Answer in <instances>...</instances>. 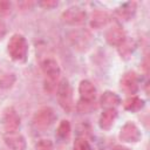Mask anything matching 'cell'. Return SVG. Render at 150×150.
I'll list each match as a JSON object with an SVG mask.
<instances>
[{
  "mask_svg": "<svg viewBox=\"0 0 150 150\" xmlns=\"http://www.w3.org/2000/svg\"><path fill=\"white\" fill-rule=\"evenodd\" d=\"M7 52L9 57L15 62H23L28 54V42L21 34H14L8 41Z\"/></svg>",
  "mask_w": 150,
  "mask_h": 150,
  "instance_id": "6da1fadb",
  "label": "cell"
},
{
  "mask_svg": "<svg viewBox=\"0 0 150 150\" xmlns=\"http://www.w3.org/2000/svg\"><path fill=\"white\" fill-rule=\"evenodd\" d=\"M0 122L6 134L16 132V130L20 127V116L13 107H7L4 109L1 114Z\"/></svg>",
  "mask_w": 150,
  "mask_h": 150,
  "instance_id": "7a4b0ae2",
  "label": "cell"
},
{
  "mask_svg": "<svg viewBox=\"0 0 150 150\" xmlns=\"http://www.w3.org/2000/svg\"><path fill=\"white\" fill-rule=\"evenodd\" d=\"M57 100L63 110L70 112L74 108L73 102V91L69 82L67 80H62L57 87Z\"/></svg>",
  "mask_w": 150,
  "mask_h": 150,
  "instance_id": "3957f363",
  "label": "cell"
},
{
  "mask_svg": "<svg viewBox=\"0 0 150 150\" xmlns=\"http://www.w3.org/2000/svg\"><path fill=\"white\" fill-rule=\"evenodd\" d=\"M70 45L77 50H87L91 43V35L86 29H76L68 35Z\"/></svg>",
  "mask_w": 150,
  "mask_h": 150,
  "instance_id": "277c9868",
  "label": "cell"
},
{
  "mask_svg": "<svg viewBox=\"0 0 150 150\" xmlns=\"http://www.w3.org/2000/svg\"><path fill=\"white\" fill-rule=\"evenodd\" d=\"M55 120L56 115L54 110L49 107H43L35 111L33 116V124L39 129H46L49 125H52Z\"/></svg>",
  "mask_w": 150,
  "mask_h": 150,
  "instance_id": "5b68a950",
  "label": "cell"
},
{
  "mask_svg": "<svg viewBox=\"0 0 150 150\" xmlns=\"http://www.w3.org/2000/svg\"><path fill=\"white\" fill-rule=\"evenodd\" d=\"M86 18H87V14L86 12L77 7V6H73V7H69L68 9H66L62 15H61V19L64 23L67 25H71V26H75V25H81L86 21Z\"/></svg>",
  "mask_w": 150,
  "mask_h": 150,
  "instance_id": "8992f818",
  "label": "cell"
},
{
  "mask_svg": "<svg viewBox=\"0 0 150 150\" xmlns=\"http://www.w3.org/2000/svg\"><path fill=\"white\" fill-rule=\"evenodd\" d=\"M120 139L125 143H136L142 138L141 130L134 122H127L120 130Z\"/></svg>",
  "mask_w": 150,
  "mask_h": 150,
  "instance_id": "52a82bcc",
  "label": "cell"
},
{
  "mask_svg": "<svg viewBox=\"0 0 150 150\" xmlns=\"http://www.w3.org/2000/svg\"><path fill=\"white\" fill-rule=\"evenodd\" d=\"M121 88L129 95H134L139 89V77L135 71L125 73L121 79Z\"/></svg>",
  "mask_w": 150,
  "mask_h": 150,
  "instance_id": "ba28073f",
  "label": "cell"
},
{
  "mask_svg": "<svg viewBox=\"0 0 150 150\" xmlns=\"http://www.w3.org/2000/svg\"><path fill=\"white\" fill-rule=\"evenodd\" d=\"M41 69L45 74V76L47 77V80L49 82H55L59 76H60V67H59V63L54 60V59H46L42 61L41 63Z\"/></svg>",
  "mask_w": 150,
  "mask_h": 150,
  "instance_id": "9c48e42d",
  "label": "cell"
},
{
  "mask_svg": "<svg viewBox=\"0 0 150 150\" xmlns=\"http://www.w3.org/2000/svg\"><path fill=\"white\" fill-rule=\"evenodd\" d=\"M4 141H5V144L11 150H26V148H27L25 137L16 132L6 134V136L4 137Z\"/></svg>",
  "mask_w": 150,
  "mask_h": 150,
  "instance_id": "30bf717a",
  "label": "cell"
},
{
  "mask_svg": "<svg viewBox=\"0 0 150 150\" xmlns=\"http://www.w3.org/2000/svg\"><path fill=\"white\" fill-rule=\"evenodd\" d=\"M79 94L82 101H94L96 96L95 86L88 80H82L79 84Z\"/></svg>",
  "mask_w": 150,
  "mask_h": 150,
  "instance_id": "8fae6325",
  "label": "cell"
},
{
  "mask_svg": "<svg viewBox=\"0 0 150 150\" xmlns=\"http://www.w3.org/2000/svg\"><path fill=\"white\" fill-rule=\"evenodd\" d=\"M117 118V111L115 109H105L98 120V125L102 130H110Z\"/></svg>",
  "mask_w": 150,
  "mask_h": 150,
  "instance_id": "7c38bea8",
  "label": "cell"
},
{
  "mask_svg": "<svg viewBox=\"0 0 150 150\" xmlns=\"http://www.w3.org/2000/svg\"><path fill=\"white\" fill-rule=\"evenodd\" d=\"M125 39L124 30L120 26H112L105 33V40L110 46H118Z\"/></svg>",
  "mask_w": 150,
  "mask_h": 150,
  "instance_id": "4fadbf2b",
  "label": "cell"
},
{
  "mask_svg": "<svg viewBox=\"0 0 150 150\" xmlns=\"http://www.w3.org/2000/svg\"><path fill=\"white\" fill-rule=\"evenodd\" d=\"M120 103H121V98L114 91L107 90L100 97V104L105 109H115Z\"/></svg>",
  "mask_w": 150,
  "mask_h": 150,
  "instance_id": "5bb4252c",
  "label": "cell"
},
{
  "mask_svg": "<svg viewBox=\"0 0 150 150\" xmlns=\"http://www.w3.org/2000/svg\"><path fill=\"white\" fill-rule=\"evenodd\" d=\"M110 21V16L107 12L104 11H95L91 14V19H90V26L95 29H100L104 26L108 25V22Z\"/></svg>",
  "mask_w": 150,
  "mask_h": 150,
  "instance_id": "9a60e30c",
  "label": "cell"
},
{
  "mask_svg": "<svg viewBox=\"0 0 150 150\" xmlns=\"http://www.w3.org/2000/svg\"><path fill=\"white\" fill-rule=\"evenodd\" d=\"M136 13V2H125L116 9V14L122 20H130Z\"/></svg>",
  "mask_w": 150,
  "mask_h": 150,
  "instance_id": "2e32d148",
  "label": "cell"
},
{
  "mask_svg": "<svg viewBox=\"0 0 150 150\" xmlns=\"http://www.w3.org/2000/svg\"><path fill=\"white\" fill-rule=\"evenodd\" d=\"M123 105H124L125 110L131 111V112H136L144 107V101L142 98H139L138 96H130L124 101Z\"/></svg>",
  "mask_w": 150,
  "mask_h": 150,
  "instance_id": "e0dca14e",
  "label": "cell"
},
{
  "mask_svg": "<svg viewBox=\"0 0 150 150\" xmlns=\"http://www.w3.org/2000/svg\"><path fill=\"white\" fill-rule=\"evenodd\" d=\"M117 48H118V53L122 57H129L135 50V43L132 40L125 38L122 41V43L117 46Z\"/></svg>",
  "mask_w": 150,
  "mask_h": 150,
  "instance_id": "ac0fdd59",
  "label": "cell"
},
{
  "mask_svg": "<svg viewBox=\"0 0 150 150\" xmlns=\"http://www.w3.org/2000/svg\"><path fill=\"white\" fill-rule=\"evenodd\" d=\"M70 131H71V128H70V123L69 121L67 120H62L56 129V136L61 139H66L69 137L70 135Z\"/></svg>",
  "mask_w": 150,
  "mask_h": 150,
  "instance_id": "d6986e66",
  "label": "cell"
},
{
  "mask_svg": "<svg viewBox=\"0 0 150 150\" xmlns=\"http://www.w3.org/2000/svg\"><path fill=\"white\" fill-rule=\"evenodd\" d=\"M15 81V76L13 74H4L0 79V87L1 88H9Z\"/></svg>",
  "mask_w": 150,
  "mask_h": 150,
  "instance_id": "ffe728a7",
  "label": "cell"
},
{
  "mask_svg": "<svg viewBox=\"0 0 150 150\" xmlns=\"http://www.w3.org/2000/svg\"><path fill=\"white\" fill-rule=\"evenodd\" d=\"M93 102L94 101H82V100H80L79 103H77V110L80 112H89L90 110H93L95 108Z\"/></svg>",
  "mask_w": 150,
  "mask_h": 150,
  "instance_id": "44dd1931",
  "label": "cell"
},
{
  "mask_svg": "<svg viewBox=\"0 0 150 150\" xmlns=\"http://www.w3.org/2000/svg\"><path fill=\"white\" fill-rule=\"evenodd\" d=\"M36 150H54L53 142L50 139H47V138L40 139L39 143L36 144Z\"/></svg>",
  "mask_w": 150,
  "mask_h": 150,
  "instance_id": "7402d4cb",
  "label": "cell"
},
{
  "mask_svg": "<svg viewBox=\"0 0 150 150\" xmlns=\"http://www.w3.org/2000/svg\"><path fill=\"white\" fill-rule=\"evenodd\" d=\"M74 150H91V148L84 138H77L74 143Z\"/></svg>",
  "mask_w": 150,
  "mask_h": 150,
  "instance_id": "603a6c76",
  "label": "cell"
},
{
  "mask_svg": "<svg viewBox=\"0 0 150 150\" xmlns=\"http://www.w3.org/2000/svg\"><path fill=\"white\" fill-rule=\"evenodd\" d=\"M12 5L9 1L6 0H0V16H6L11 13Z\"/></svg>",
  "mask_w": 150,
  "mask_h": 150,
  "instance_id": "cb8c5ba5",
  "label": "cell"
},
{
  "mask_svg": "<svg viewBox=\"0 0 150 150\" xmlns=\"http://www.w3.org/2000/svg\"><path fill=\"white\" fill-rule=\"evenodd\" d=\"M39 5L46 9H50V8H54L57 6V1H54V0H43L41 2H39Z\"/></svg>",
  "mask_w": 150,
  "mask_h": 150,
  "instance_id": "d4e9b609",
  "label": "cell"
},
{
  "mask_svg": "<svg viewBox=\"0 0 150 150\" xmlns=\"http://www.w3.org/2000/svg\"><path fill=\"white\" fill-rule=\"evenodd\" d=\"M5 35H6V26H5V23L0 20V40H1Z\"/></svg>",
  "mask_w": 150,
  "mask_h": 150,
  "instance_id": "484cf974",
  "label": "cell"
},
{
  "mask_svg": "<svg viewBox=\"0 0 150 150\" xmlns=\"http://www.w3.org/2000/svg\"><path fill=\"white\" fill-rule=\"evenodd\" d=\"M114 150H130V149L127 148V146H123V145H115Z\"/></svg>",
  "mask_w": 150,
  "mask_h": 150,
  "instance_id": "4316f807",
  "label": "cell"
}]
</instances>
